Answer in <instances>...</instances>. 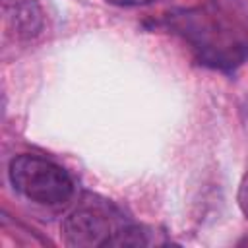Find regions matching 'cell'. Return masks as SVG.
Returning <instances> with one entry per match:
<instances>
[{
    "label": "cell",
    "instance_id": "6da1fadb",
    "mask_svg": "<svg viewBox=\"0 0 248 248\" xmlns=\"http://www.w3.org/2000/svg\"><path fill=\"white\" fill-rule=\"evenodd\" d=\"M10 182L16 192L39 205H64L74 196L72 176L54 161L39 155H17L10 161Z\"/></svg>",
    "mask_w": 248,
    "mask_h": 248
},
{
    "label": "cell",
    "instance_id": "7a4b0ae2",
    "mask_svg": "<svg viewBox=\"0 0 248 248\" xmlns=\"http://www.w3.org/2000/svg\"><path fill=\"white\" fill-rule=\"evenodd\" d=\"M120 213L103 202H83L62 223V240L72 248L108 246L124 227Z\"/></svg>",
    "mask_w": 248,
    "mask_h": 248
},
{
    "label": "cell",
    "instance_id": "3957f363",
    "mask_svg": "<svg viewBox=\"0 0 248 248\" xmlns=\"http://www.w3.org/2000/svg\"><path fill=\"white\" fill-rule=\"evenodd\" d=\"M238 207L240 211L248 217V170L244 172L242 180H240V186H238Z\"/></svg>",
    "mask_w": 248,
    "mask_h": 248
},
{
    "label": "cell",
    "instance_id": "277c9868",
    "mask_svg": "<svg viewBox=\"0 0 248 248\" xmlns=\"http://www.w3.org/2000/svg\"><path fill=\"white\" fill-rule=\"evenodd\" d=\"M107 2L114 6H122V8H132V6H145L153 0H107Z\"/></svg>",
    "mask_w": 248,
    "mask_h": 248
},
{
    "label": "cell",
    "instance_id": "5b68a950",
    "mask_svg": "<svg viewBox=\"0 0 248 248\" xmlns=\"http://www.w3.org/2000/svg\"><path fill=\"white\" fill-rule=\"evenodd\" d=\"M238 244H240V246H248V236H246V238H244V240H240V242H238Z\"/></svg>",
    "mask_w": 248,
    "mask_h": 248
}]
</instances>
